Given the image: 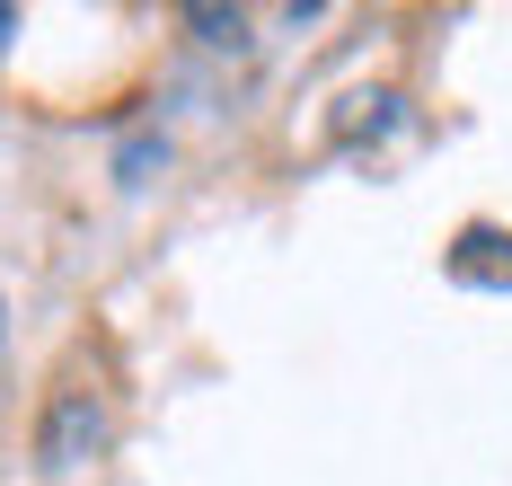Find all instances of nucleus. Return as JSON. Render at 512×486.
<instances>
[{
    "label": "nucleus",
    "instance_id": "1",
    "mask_svg": "<svg viewBox=\"0 0 512 486\" xmlns=\"http://www.w3.org/2000/svg\"><path fill=\"white\" fill-rule=\"evenodd\" d=\"M89 451H98V398L89 389H62L53 416H45V469H80Z\"/></svg>",
    "mask_w": 512,
    "mask_h": 486
},
{
    "label": "nucleus",
    "instance_id": "2",
    "mask_svg": "<svg viewBox=\"0 0 512 486\" xmlns=\"http://www.w3.org/2000/svg\"><path fill=\"white\" fill-rule=\"evenodd\" d=\"M9 36H18V9H0V45H9Z\"/></svg>",
    "mask_w": 512,
    "mask_h": 486
},
{
    "label": "nucleus",
    "instance_id": "3",
    "mask_svg": "<svg viewBox=\"0 0 512 486\" xmlns=\"http://www.w3.org/2000/svg\"><path fill=\"white\" fill-rule=\"evenodd\" d=\"M0 319H9V310H0Z\"/></svg>",
    "mask_w": 512,
    "mask_h": 486
}]
</instances>
